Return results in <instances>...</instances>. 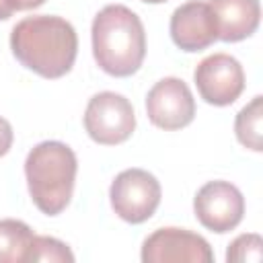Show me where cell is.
Listing matches in <instances>:
<instances>
[{
	"instance_id": "obj_1",
	"label": "cell",
	"mask_w": 263,
	"mask_h": 263,
	"mask_svg": "<svg viewBox=\"0 0 263 263\" xmlns=\"http://www.w3.org/2000/svg\"><path fill=\"white\" fill-rule=\"evenodd\" d=\"M14 58L43 78H62L74 66L78 37L74 27L62 16H27L10 33Z\"/></svg>"
},
{
	"instance_id": "obj_2",
	"label": "cell",
	"mask_w": 263,
	"mask_h": 263,
	"mask_svg": "<svg viewBox=\"0 0 263 263\" xmlns=\"http://www.w3.org/2000/svg\"><path fill=\"white\" fill-rule=\"evenodd\" d=\"M92 53L99 68L123 78L140 70L146 55V33L140 16L123 6L109 4L92 21Z\"/></svg>"
},
{
	"instance_id": "obj_3",
	"label": "cell",
	"mask_w": 263,
	"mask_h": 263,
	"mask_svg": "<svg viewBox=\"0 0 263 263\" xmlns=\"http://www.w3.org/2000/svg\"><path fill=\"white\" fill-rule=\"evenodd\" d=\"M76 154L58 140L37 144L25 160V175L29 193L35 205L47 214L58 216L70 203L76 181Z\"/></svg>"
},
{
	"instance_id": "obj_4",
	"label": "cell",
	"mask_w": 263,
	"mask_h": 263,
	"mask_svg": "<svg viewBox=\"0 0 263 263\" xmlns=\"http://www.w3.org/2000/svg\"><path fill=\"white\" fill-rule=\"evenodd\" d=\"M160 183L144 168L121 171L109 189L111 208L121 220L129 224H142L152 218L160 203Z\"/></svg>"
},
{
	"instance_id": "obj_5",
	"label": "cell",
	"mask_w": 263,
	"mask_h": 263,
	"mask_svg": "<svg viewBox=\"0 0 263 263\" xmlns=\"http://www.w3.org/2000/svg\"><path fill=\"white\" fill-rule=\"evenodd\" d=\"M86 134L103 146L125 142L136 129V115L132 103L117 92L105 90L95 95L84 111Z\"/></svg>"
},
{
	"instance_id": "obj_6",
	"label": "cell",
	"mask_w": 263,
	"mask_h": 263,
	"mask_svg": "<svg viewBox=\"0 0 263 263\" xmlns=\"http://www.w3.org/2000/svg\"><path fill=\"white\" fill-rule=\"evenodd\" d=\"M193 210L203 228L224 234L240 224L245 214V197L228 181H210L197 191Z\"/></svg>"
},
{
	"instance_id": "obj_7",
	"label": "cell",
	"mask_w": 263,
	"mask_h": 263,
	"mask_svg": "<svg viewBox=\"0 0 263 263\" xmlns=\"http://www.w3.org/2000/svg\"><path fill=\"white\" fill-rule=\"evenodd\" d=\"M195 84L201 99L210 105H232L245 90V72L236 58L214 53L203 58L195 68Z\"/></svg>"
},
{
	"instance_id": "obj_8",
	"label": "cell",
	"mask_w": 263,
	"mask_h": 263,
	"mask_svg": "<svg viewBox=\"0 0 263 263\" xmlns=\"http://www.w3.org/2000/svg\"><path fill=\"white\" fill-rule=\"evenodd\" d=\"M148 119L166 132L189 125L195 117V101L189 86L175 76L158 80L146 95Z\"/></svg>"
},
{
	"instance_id": "obj_9",
	"label": "cell",
	"mask_w": 263,
	"mask_h": 263,
	"mask_svg": "<svg viewBox=\"0 0 263 263\" xmlns=\"http://www.w3.org/2000/svg\"><path fill=\"white\" fill-rule=\"evenodd\" d=\"M144 263H212L214 253L208 240L195 232L183 228H158L142 245Z\"/></svg>"
},
{
	"instance_id": "obj_10",
	"label": "cell",
	"mask_w": 263,
	"mask_h": 263,
	"mask_svg": "<svg viewBox=\"0 0 263 263\" xmlns=\"http://www.w3.org/2000/svg\"><path fill=\"white\" fill-rule=\"evenodd\" d=\"M168 29L175 45L183 51H201L218 39L214 12L201 0H191L175 8Z\"/></svg>"
},
{
	"instance_id": "obj_11",
	"label": "cell",
	"mask_w": 263,
	"mask_h": 263,
	"mask_svg": "<svg viewBox=\"0 0 263 263\" xmlns=\"http://www.w3.org/2000/svg\"><path fill=\"white\" fill-rule=\"evenodd\" d=\"M208 4L216 18L218 39L222 41L247 39L259 27V0H210Z\"/></svg>"
},
{
	"instance_id": "obj_12",
	"label": "cell",
	"mask_w": 263,
	"mask_h": 263,
	"mask_svg": "<svg viewBox=\"0 0 263 263\" xmlns=\"http://www.w3.org/2000/svg\"><path fill=\"white\" fill-rule=\"evenodd\" d=\"M33 238L35 234L25 222L0 220V263H27Z\"/></svg>"
},
{
	"instance_id": "obj_13",
	"label": "cell",
	"mask_w": 263,
	"mask_h": 263,
	"mask_svg": "<svg viewBox=\"0 0 263 263\" xmlns=\"http://www.w3.org/2000/svg\"><path fill=\"white\" fill-rule=\"evenodd\" d=\"M263 97L257 95L253 97V101L242 107L236 115V121H234V132H236V138L238 142L245 146V148H251L255 152H261L263 150Z\"/></svg>"
},
{
	"instance_id": "obj_14",
	"label": "cell",
	"mask_w": 263,
	"mask_h": 263,
	"mask_svg": "<svg viewBox=\"0 0 263 263\" xmlns=\"http://www.w3.org/2000/svg\"><path fill=\"white\" fill-rule=\"evenodd\" d=\"M35 263V261H60V263H72L74 261V255L72 251L68 249V245H64L62 240L58 238H51V236H37L33 238L31 242V249H29V255H27V263Z\"/></svg>"
},
{
	"instance_id": "obj_15",
	"label": "cell",
	"mask_w": 263,
	"mask_h": 263,
	"mask_svg": "<svg viewBox=\"0 0 263 263\" xmlns=\"http://www.w3.org/2000/svg\"><path fill=\"white\" fill-rule=\"evenodd\" d=\"M263 259V240L259 234H240L234 238L226 251V261L230 263H242V261H255L259 263Z\"/></svg>"
},
{
	"instance_id": "obj_16",
	"label": "cell",
	"mask_w": 263,
	"mask_h": 263,
	"mask_svg": "<svg viewBox=\"0 0 263 263\" xmlns=\"http://www.w3.org/2000/svg\"><path fill=\"white\" fill-rule=\"evenodd\" d=\"M12 138H14V134H12L10 123H8L4 117H0V156H4V154L10 150Z\"/></svg>"
},
{
	"instance_id": "obj_17",
	"label": "cell",
	"mask_w": 263,
	"mask_h": 263,
	"mask_svg": "<svg viewBox=\"0 0 263 263\" xmlns=\"http://www.w3.org/2000/svg\"><path fill=\"white\" fill-rule=\"evenodd\" d=\"M8 2L14 10H31V8L41 6L45 0H8Z\"/></svg>"
},
{
	"instance_id": "obj_18",
	"label": "cell",
	"mask_w": 263,
	"mask_h": 263,
	"mask_svg": "<svg viewBox=\"0 0 263 263\" xmlns=\"http://www.w3.org/2000/svg\"><path fill=\"white\" fill-rule=\"evenodd\" d=\"M12 12H14V8L10 6V2H8V0H0V21L10 18Z\"/></svg>"
},
{
	"instance_id": "obj_19",
	"label": "cell",
	"mask_w": 263,
	"mask_h": 263,
	"mask_svg": "<svg viewBox=\"0 0 263 263\" xmlns=\"http://www.w3.org/2000/svg\"><path fill=\"white\" fill-rule=\"evenodd\" d=\"M142 2H148V4H160V2H166V0H142Z\"/></svg>"
}]
</instances>
